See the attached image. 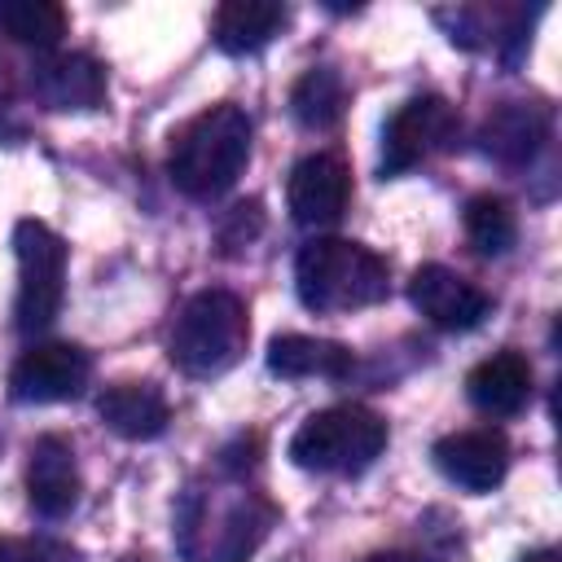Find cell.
<instances>
[{"mask_svg": "<svg viewBox=\"0 0 562 562\" xmlns=\"http://www.w3.org/2000/svg\"><path fill=\"white\" fill-rule=\"evenodd\" d=\"M285 4L277 0H228L215 9V44L233 57L259 53L281 26H285Z\"/></svg>", "mask_w": 562, "mask_h": 562, "instance_id": "obj_18", "label": "cell"}, {"mask_svg": "<svg viewBox=\"0 0 562 562\" xmlns=\"http://www.w3.org/2000/svg\"><path fill=\"white\" fill-rule=\"evenodd\" d=\"M408 303L435 329H452V334L457 329H474L487 316V307H492V299L474 281H465L461 272H452L443 263H422L408 277Z\"/></svg>", "mask_w": 562, "mask_h": 562, "instance_id": "obj_9", "label": "cell"}, {"mask_svg": "<svg viewBox=\"0 0 562 562\" xmlns=\"http://www.w3.org/2000/svg\"><path fill=\"white\" fill-rule=\"evenodd\" d=\"M277 527V505L255 492L241 474L193 479L176 501V553L184 562H250L268 531Z\"/></svg>", "mask_w": 562, "mask_h": 562, "instance_id": "obj_1", "label": "cell"}, {"mask_svg": "<svg viewBox=\"0 0 562 562\" xmlns=\"http://www.w3.org/2000/svg\"><path fill=\"white\" fill-rule=\"evenodd\" d=\"M544 140L549 110L540 101H501L479 127V149L501 167H527Z\"/></svg>", "mask_w": 562, "mask_h": 562, "instance_id": "obj_13", "label": "cell"}, {"mask_svg": "<svg viewBox=\"0 0 562 562\" xmlns=\"http://www.w3.org/2000/svg\"><path fill=\"white\" fill-rule=\"evenodd\" d=\"M0 562H79V558H75V549H66L57 540H44V536H35V540L4 536L0 540Z\"/></svg>", "mask_w": 562, "mask_h": 562, "instance_id": "obj_23", "label": "cell"}, {"mask_svg": "<svg viewBox=\"0 0 562 562\" xmlns=\"http://www.w3.org/2000/svg\"><path fill=\"white\" fill-rule=\"evenodd\" d=\"M351 198V176L347 162L334 154H307L303 162H294L290 184H285V202L294 224L303 228H325L347 211Z\"/></svg>", "mask_w": 562, "mask_h": 562, "instance_id": "obj_10", "label": "cell"}, {"mask_svg": "<svg viewBox=\"0 0 562 562\" xmlns=\"http://www.w3.org/2000/svg\"><path fill=\"white\" fill-rule=\"evenodd\" d=\"M101 422L119 435V439H158L171 422V404L154 382H119L105 386L97 400Z\"/></svg>", "mask_w": 562, "mask_h": 562, "instance_id": "obj_16", "label": "cell"}, {"mask_svg": "<svg viewBox=\"0 0 562 562\" xmlns=\"http://www.w3.org/2000/svg\"><path fill=\"white\" fill-rule=\"evenodd\" d=\"M246 338V303L233 290H198L171 325L167 356L189 378H220L241 360Z\"/></svg>", "mask_w": 562, "mask_h": 562, "instance_id": "obj_4", "label": "cell"}, {"mask_svg": "<svg viewBox=\"0 0 562 562\" xmlns=\"http://www.w3.org/2000/svg\"><path fill=\"white\" fill-rule=\"evenodd\" d=\"M518 562H558V549H531V553H522Z\"/></svg>", "mask_w": 562, "mask_h": 562, "instance_id": "obj_25", "label": "cell"}, {"mask_svg": "<svg viewBox=\"0 0 562 562\" xmlns=\"http://www.w3.org/2000/svg\"><path fill=\"white\" fill-rule=\"evenodd\" d=\"M461 220H465V237H470V246L479 255H505L514 246V237H518V220H514L509 202L496 198V193H474L465 202Z\"/></svg>", "mask_w": 562, "mask_h": 562, "instance_id": "obj_21", "label": "cell"}, {"mask_svg": "<svg viewBox=\"0 0 562 562\" xmlns=\"http://www.w3.org/2000/svg\"><path fill=\"white\" fill-rule=\"evenodd\" d=\"M439 474L465 492H492L505 470H509V443L501 430L492 426H479V430H457V435H443L435 448H430Z\"/></svg>", "mask_w": 562, "mask_h": 562, "instance_id": "obj_11", "label": "cell"}, {"mask_svg": "<svg viewBox=\"0 0 562 562\" xmlns=\"http://www.w3.org/2000/svg\"><path fill=\"white\" fill-rule=\"evenodd\" d=\"M268 369L277 378H325V382H338L356 369V356L351 347L334 342V338H312V334H277L268 342Z\"/></svg>", "mask_w": 562, "mask_h": 562, "instance_id": "obj_17", "label": "cell"}, {"mask_svg": "<svg viewBox=\"0 0 562 562\" xmlns=\"http://www.w3.org/2000/svg\"><path fill=\"white\" fill-rule=\"evenodd\" d=\"M457 132H461V119L443 97L435 92L408 97L382 127V176H400L426 162L430 154H443L457 140Z\"/></svg>", "mask_w": 562, "mask_h": 562, "instance_id": "obj_7", "label": "cell"}, {"mask_svg": "<svg viewBox=\"0 0 562 562\" xmlns=\"http://www.w3.org/2000/svg\"><path fill=\"white\" fill-rule=\"evenodd\" d=\"M13 255H18L13 325L22 334H40L57 321L61 299H66V241L44 220H18Z\"/></svg>", "mask_w": 562, "mask_h": 562, "instance_id": "obj_6", "label": "cell"}, {"mask_svg": "<svg viewBox=\"0 0 562 562\" xmlns=\"http://www.w3.org/2000/svg\"><path fill=\"white\" fill-rule=\"evenodd\" d=\"M465 395L487 417H514L531 400V364L522 351H496L465 373Z\"/></svg>", "mask_w": 562, "mask_h": 562, "instance_id": "obj_15", "label": "cell"}, {"mask_svg": "<svg viewBox=\"0 0 562 562\" xmlns=\"http://www.w3.org/2000/svg\"><path fill=\"white\" fill-rule=\"evenodd\" d=\"M250 158V119L241 105L220 101L176 127L167 149V176L184 198L211 202L237 184Z\"/></svg>", "mask_w": 562, "mask_h": 562, "instance_id": "obj_2", "label": "cell"}, {"mask_svg": "<svg viewBox=\"0 0 562 562\" xmlns=\"http://www.w3.org/2000/svg\"><path fill=\"white\" fill-rule=\"evenodd\" d=\"M0 31L31 48H53L66 35V9L53 0H0Z\"/></svg>", "mask_w": 562, "mask_h": 562, "instance_id": "obj_20", "label": "cell"}, {"mask_svg": "<svg viewBox=\"0 0 562 562\" xmlns=\"http://www.w3.org/2000/svg\"><path fill=\"white\" fill-rule=\"evenodd\" d=\"M290 114L307 132H329L347 114V83L334 66H312L290 88Z\"/></svg>", "mask_w": 562, "mask_h": 562, "instance_id": "obj_19", "label": "cell"}, {"mask_svg": "<svg viewBox=\"0 0 562 562\" xmlns=\"http://www.w3.org/2000/svg\"><path fill=\"white\" fill-rule=\"evenodd\" d=\"M391 290V263L347 237H312L294 255V294L307 312H360Z\"/></svg>", "mask_w": 562, "mask_h": 562, "instance_id": "obj_3", "label": "cell"}, {"mask_svg": "<svg viewBox=\"0 0 562 562\" xmlns=\"http://www.w3.org/2000/svg\"><path fill=\"white\" fill-rule=\"evenodd\" d=\"M92 378V360L75 342H35L9 369V395L18 404H61L83 395Z\"/></svg>", "mask_w": 562, "mask_h": 562, "instance_id": "obj_8", "label": "cell"}, {"mask_svg": "<svg viewBox=\"0 0 562 562\" xmlns=\"http://www.w3.org/2000/svg\"><path fill=\"white\" fill-rule=\"evenodd\" d=\"M386 448V422L364 404H329L290 435V461L312 474L356 479Z\"/></svg>", "mask_w": 562, "mask_h": 562, "instance_id": "obj_5", "label": "cell"}, {"mask_svg": "<svg viewBox=\"0 0 562 562\" xmlns=\"http://www.w3.org/2000/svg\"><path fill=\"white\" fill-rule=\"evenodd\" d=\"M259 228H263L259 202H255V198H250V202H237V206L228 211V220L220 224V246H224V255H237L241 246H250V241L259 237Z\"/></svg>", "mask_w": 562, "mask_h": 562, "instance_id": "obj_22", "label": "cell"}, {"mask_svg": "<svg viewBox=\"0 0 562 562\" xmlns=\"http://www.w3.org/2000/svg\"><path fill=\"white\" fill-rule=\"evenodd\" d=\"M35 97L48 110H97L105 105V66L88 53H48L31 70Z\"/></svg>", "mask_w": 562, "mask_h": 562, "instance_id": "obj_14", "label": "cell"}, {"mask_svg": "<svg viewBox=\"0 0 562 562\" xmlns=\"http://www.w3.org/2000/svg\"><path fill=\"white\" fill-rule=\"evenodd\" d=\"M79 465L75 448L66 435H40L31 443V465H26V501L40 518H66L79 505Z\"/></svg>", "mask_w": 562, "mask_h": 562, "instance_id": "obj_12", "label": "cell"}, {"mask_svg": "<svg viewBox=\"0 0 562 562\" xmlns=\"http://www.w3.org/2000/svg\"><path fill=\"white\" fill-rule=\"evenodd\" d=\"M364 562H422V558H413V553H404V549H386V553H369Z\"/></svg>", "mask_w": 562, "mask_h": 562, "instance_id": "obj_24", "label": "cell"}]
</instances>
